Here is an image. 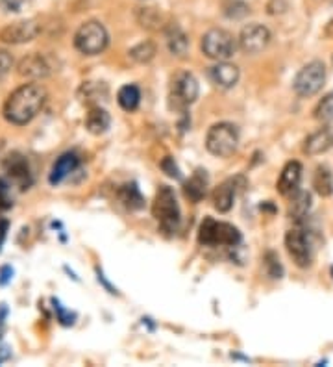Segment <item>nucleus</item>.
<instances>
[{"label": "nucleus", "mask_w": 333, "mask_h": 367, "mask_svg": "<svg viewBox=\"0 0 333 367\" xmlns=\"http://www.w3.org/2000/svg\"><path fill=\"white\" fill-rule=\"evenodd\" d=\"M45 103H47V91L43 86L24 84V86L17 87L15 91L10 93V97L6 98L2 114L8 123L24 126L41 114Z\"/></svg>", "instance_id": "obj_1"}, {"label": "nucleus", "mask_w": 333, "mask_h": 367, "mask_svg": "<svg viewBox=\"0 0 333 367\" xmlns=\"http://www.w3.org/2000/svg\"><path fill=\"white\" fill-rule=\"evenodd\" d=\"M152 216L156 217L157 225L165 234H174L180 227L182 216H180V206H178L176 195L169 186H162L157 189L156 199L152 204Z\"/></svg>", "instance_id": "obj_2"}, {"label": "nucleus", "mask_w": 333, "mask_h": 367, "mask_svg": "<svg viewBox=\"0 0 333 367\" xmlns=\"http://www.w3.org/2000/svg\"><path fill=\"white\" fill-rule=\"evenodd\" d=\"M199 244L204 247H237L241 244V232L230 223L206 217L199 228Z\"/></svg>", "instance_id": "obj_3"}, {"label": "nucleus", "mask_w": 333, "mask_h": 367, "mask_svg": "<svg viewBox=\"0 0 333 367\" xmlns=\"http://www.w3.org/2000/svg\"><path fill=\"white\" fill-rule=\"evenodd\" d=\"M109 33L100 21L84 22L75 33L76 50L84 56H97L108 49Z\"/></svg>", "instance_id": "obj_4"}, {"label": "nucleus", "mask_w": 333, "mask_h": 367, "mask_svg": "<svg viewBox=\"0 0 333 367\" xmlns=\"http://www.w3.org/2000/svg\"><path fill=\"white\" fill-rule=\"evenodd\" d=\"M200 93L199 80L194 78V75L191 73H178L172 78L171 84V93H169V108L172 112H180L185 114L191 104L196 103Z\"/></svg>", "instance_id": "obj_5"}, {"label": "nucleus", "mask_w": 333, "mask_h": 367, "mask_svg": "<svg viewBox=\"0 0 333 367\" xmlns=\"http://www.w3.org/2000/svg\"><path fill=\"white\" fill-rule=\"evenodd\" d=\"M239 147V130L231 123H217L208 130L206 149L217 158H228Z\"/></svg>", "instance_id": "obj_6"}, {"label": "nucleus", "mask_w": 333, "mask_h": 367, "mask_svg": "<svg viewBox=\"0 0 333 367\" xmlns=\"http://www.w3.org/2000/svg\"><path fill=\"white\" fill-rule=\"evenodd\" d=\"M237 49H239V39H235L228 30H222V28H211L202 38V52L210 60H230Z\"/></svg>", "instance_id": "obj_7"}, {"label": "nucleus", "mask_w": 333, "mask_h": 367, "mask_svg": "<svg viewBox=\"0 0 333 367\" xmlns=\"http://www.w3.org/2000/svg\"><path fill=\"white\" fill-rule=\"evenodd\" d=\"M324 82H326V67L323 61L315 60L298 70L293 87H295L296 95H300V97H313L323 89Z\"/></svg>", "instance_id": "obj_8"}, {"label": "nucleus", "mask_w": 333, "mask_h": 367, "mask_svg": "<svg viewBox=\"0 0 333 367\" xmlns=\"http://www.w3.org/2000/svg\"><path fill=\"white\" fill-rule=\"evenodd\" d=\"M285 247H287V253H289V256L298 267L306 269V267L311 265V241H309V236H307V232L304 228H291L289 232L285 234Z\"/></svg>", "instance_id": "obj_9"}, {"label": "nucleus", "mask_w": 333, "mask_h": 367, "mask_svg": "<svg viewBox=\"0 0 333 367\" xmlns=\"http://www.w3.org/2000/svg\"><path fill=\"white\" fill-rule=\"evenodd\" d=\"M41 33V22L38 19H24V21L11 22L0 30V41L8 45L30 43Z\"/></svg>", "instance_id": "obj_10"}, {"label": "nucleus", "mask_w": 333, "mask_h": 367, "mask_svg": "<svg viewBox=\"0 0 333 367\" xmlns=\"http://www.w3.org/2000/svg\"><path fill=\"white\" fill-rule=\"evenodd\" d=\"M270 30L259 22H252L242 28L239 33V49L247 54H259L270 43Z\"/></svg>", "instance_id": "obj_11"}, {"label": "nucleus", "mask_w": 333, "mask_h": 367, "mask_svg": "<svg viewBox=\"0 0 333 367\" xmlns=\"http://www.w3.org/2000/svg\"><path fill=\"white\" fill-rule=\"evenodd\" d=\"M6 177L11 184H15L19 189H28L32 186V169L28 163L26 156H22L21 152H11L4 158L2 163Z\"/></svg>", "instance_id": "obj_12"}, {"label": "nucleus", "mask_w": 333, "mask_h": 367, "mask_svg": "<svg viewBox=\"0 0 333 367\" xmlns=\"http://www.w3.org/2000/svg\"><path fill=\"white\" fill-rule=\"evenodd\" d=\"M52 63L45 54H28L24 56L19 65H17V73L22 78H28V80H41V78H47V76L52 75Z\"/></svg>", "instance_id": "obj_13"}, {"label": "nucleus", "mask_w": 333, "mask_h": 367, "mask_svg": "<svg viewBox=\"0 0 333 367\" xmlns=\"http://www.w3.org/2000/svg\"><path fill=\"white\" fill-rule=\"evenodd\" d=\"M239 67L233 63H228V61H217L215 65H211L208 69V78L211 80V84H215L217 87H222V89H230L239 82Z\"/></svg>", "instance_id": "obj_14"}, {"label": "nucleus", "mask_w": 333, "mask_h": 367, "mask_svg": "<svg viewBox=\"0 0 333 367\" xmlns=\"http://www.w3.org/2000/svg\"><path fill=\"white\" fill-rule=\"evenodd\" d=\"M333 147V126H323L317 132H313L311 135H307V140L304 141V152L307 156H318L328 152Z\"/></svg>", "instance_id": "obj_15"}, {"label": "nucleus", "mask_w": 333, "mask_h": 367, "mask_svg": "<svg viewBox=\"0 0 333 367\" xmlns=\"http://www.w3.org/2000/svg\"><path fill=\"white\" fill-rule=\"evenodd\" d=\"M302 163L300 162H287L285 167L281 169V174L278 179V191L284 197H291V195L298 191V186L302 182Z\"/></svg>", "instance_id": "obj_16"}, {"label": "nucleus", "mask_w": 333, "mask_h": 367, "mask_svg": "<svg viewBox=\"0 0 333 367\" xmlns=\"http://www.w3.org/2000/svg\"><path fill=\"white\" fill-rule=\"evenodd\" d=\"M80 165V158L76 152H65L61 156L58 158L52 165V171H50L49 182L52 186H58V184L65 182V180L69 179L70 174L75 173L76 169Z\"/></svg>", "instance_id": "obj_17"}, {"label": "nucleus", "mask_w": 333, "mask_h": 367, "mask_svg": "<svg viewBox=\"0 0 333 367\" xmlns=\"http://www.w3.org/2000/svg\"><path fill=\"white\" fill-rule=\"evenodd\" d=\"M109 126H111V117L108 112L100 106H91L86 115V128L93 135H102L108 132Z\"/></svg>", "instance_id": "obj_18"}, {"label": "nucleus", "mask_w": 333, "mask_h": 367, "mask_svg": "<svg viewBox=\"0 0 333 367\" xmlns=\"http://www.w3.org/2000/svg\"><path fill=\"white\" fill-rule=\"evenodd\" d=\"M208 174L202 169H196L193 173V177L185 182L183 186V191H185V197H187L191 202H200V200L206 197V191H208Z\"/></svg>", "instance_id": "obj_19"}, {"label": "nucleus", "mask_w": 333, "mask_h": 367, "mask_svg": "<svg viewBox=\"0 0 333 367\" xmlns=\"http://www.w3.org/2000/svg\"><path fill=\"white\" fill-rule=\"evenodd\" d=\"M233 199H235V182L233 180H226L213 191V206L221 214H228L233 208Z\"/></svg>", "instance_id": "obj_20"}, {"label": "nucleus", "mask_w": 333, "mask_h": 367, "mask_svg": "<svg viewBox=\"0 0 333 367\" xmlns=\"http://www.w3.org/2000/svg\"><path fill=\"white\" fill-rule=\"evenodd\" d=\"M165 38L166 45H169V50H171L172 54L180 56V58L187 54L189 39L187 36H185V32H183L178 24L172 22V24H169V27L165 28Z\"/></svg>", "instance_id": "obj_21"}, {"label": "nucleus", "mask_w": 333, "mask_h": 367, "mask_svg": "<svg viewBox=\"0 0 333 367\" xmlns=\"http://www.w3.org/2000/svg\"><path fill=\"white\" fill-rule=\"evenodd\" d=\"M118 200L132 211L143 210V208H145V197L141 195L139 188H137V184L135 182L121 186V189H118Z\"/></svg>", "instance_id": "obj_22"}, {"label": "nucleus", "mask_w": 333, "mask_h": 367, "mask_svg": "<svg viewBox=\"0 0 333 367\" xmlns=\"http://www.w3.org/2000/svg\"><path fill=\"white\" fill-rule=\"evenodd\" d=\"M311 210V193L307 191H295L291 195V202H289V217L295 219V221H302L304 217L307 216V211Z\"/></svg>", "instance_id": "obj_23"}, {"label": "nucleus", "mask_w": 333, "mask_h": 367, "mask_svg": "<svg viewBox=\"0 0 333 367\" xmlns=\"http://www.w3.org/2000/svg\"><path fill=\"white\" fill-rule=\"evenodd\" d=\"M117 103L124 112H135L139 108L141 103V91L135 84H126L118 89L117 93Z\"/></svg>", "instance_id": "obj_24"}, {"label": "nucleus", "mask_w": 333, "mask_h": 367, "mask_svg": "<svg viewBox=\"0 0 333 367\" xmlns=\"http://www.w3.org/2000/svg\"><path fill=\"white\" fill-rule=\"evenodd\" d=\"M313 188L320 197H330L333 193V174L328 165H318L313 174Z\"/></svg>", "instance_id": "obj_25"}, {"label": "nucleus", "mask_w": 333, "mask_h": 367, "mask_svg": "<svg viewBox=\"0 0 333 367\" xmlns=\"http://www.w3.org/2000/svg\"><path fill=\"white\" fill-rule=\"evenodd\" d=\"M130 56L134 58L137 63H148V61L154 60V56H156V45L152 43V41H143L137 47L130 50Z\"/></svg>", "instance_id": "obj_26"}, {"label": "nucleus", "mask_w": 333, "mask_h": 367, "mask_svg": "<svg viewBox=\"0 0 333 367\" xmlns=\"http://www.w3.org/2000/svg\"><path fill=\"white\" fill-rule=\"evenodd\" d=\"M137 21L141 22L143 28H157L162 22V15L154 8H139L137 10Z\"/></svg>", "instance_id": "obj_27"}, {"label": "nucleus", "mask_w": 333, "mask_h": 367, "mask_svg": "<svg viewBox=\"0 0 333 367\" xmlns=\"http://www.w3.org/2000/svg\"><path fill=\"white\" fill-rule=\"evenodd\" d=\"M315 119L323 121V123L333 121V93L326 95V97L317 104V108H315Z\"/></svg>", "instance_id": "obj_28"}, {"label": "nucleus", "mask_w": 333, "mask_h": 367, "mask_svg": "<svg viewBox=\"0 0 333 367\" xmlns=\"http://www.w3.org/2000/svg\"><path fill=\"white\" fill-rule=\"evenodd\" d=\"M265 269H267V275H269L270 278H274V280L284 276V267L279 264L278 254L272 253V250H269V253L265 254Z\"/></svg>", "instance_id": "obj_29"}, {"label": "nucleus", "mask_w": 333, "mask_h": 367, "mask_svg": "<svg viewBox=\"0 0 333 367\" xmlns=\"http://www.w3.org/2000/svg\"><path fill=\"white\" fill-rule=\"evenodd\" d=\"M248 13H250V8L241 0H228L224 4V15L230 19H242Z\"/></svg>", "instance_id": "obj_30"}, {"label": "nucleus", "mask_w": 333, "mask_h": 367, "mask_svg": "<svg viewBox=\"0 0 333 367\" xmlns=\"http://www.w3.org/2000/svg\"><path fill=\"white\" fill-rule=\"evenodd\" d=\"M13 206V199H11L10 184L4 179H0V214H4Z\"/></svg>", "instance_id": "obj_31"}, {"label": "nucleus", "mask_w": 333, "mask_h": 367, "mask_svg": "<svg viewBox=\"0 0 333 367\" xmlns=\"http://www.w3.org/2000/svg\"><path fill=\"white\" fill-rule=\"evenodd\" d=\"M52 304H54V310H56V315H58V321L63 327H70V324L75 323L76 315L72 312H69V310H65L63 304L59 303L58 299H52Z\"/></svg>", "instance_id": "obj_32"}, {"label": "nucleus", "mask_w": 333, "mask_h": 367, "mask_svg": "<svg viewBox=\"0 0 333 367\" xmlns=\"http://www.w3.org/2000/svg\"><path fill=\"white\" fill-rule=\"evenodd\" d=\"M162 169L163 173H165L166 177H171V179H182V173H180V167H178L176 162H174V158L171 156L163 158Z\"/></svg>", "instance_id": "obj_33"}, {"label": "nucleus", "mask_w": 333, "mask_h": 367, "mask_svg": "<svg viewBox=\"0 0 333 367\" xmlns=\"http://www.w3.org/2000/svg\"><path fill=\"white\" fill-rule=\"evenodd\" d=\"M28 2H30V0H0V8H2L6 13H19Z\"/></svg>", "instance_id": "obj_34"}, {"label": "nucleus", "mask_w": 333, "mask_h": 367, "mask_svg": "<svg viewBox=\"0 0 333 367\" xmlns=\"http://www.w3.org/2000/svg\"><path fill=\"white\" fill-rule=\"evenodd\" d=\"M11 67H13V58H11V54L10 52H6V50H0V80L10 73Z\"/></svg>", "instance_id": "obj_35"}, {"label": "nucleus", "mask_w": 333, "mask_h": 367, "mask_svg": "<svg viewBox=\"0 0 333 367\" xmlns=\"http://www.w3.org/2000/svg\"><path fill=\"white\" fill-rule=\"evenodd\" d=\"M11 278H13V269H11L10 265H6V267L0 269V284L4 286V284H8Z\"/></svg>", "instance_id": "obj_36"}, {"label": "nucleus", "mask_w": 333, "mask_h": 367, "mask_svg": "<svg viewBox=\"0 0 333 367\" xmlns=\"http://www.w3.org/2000/svg\"><path fill=\"white\" fill-rule=\"evenodd\" d=\"M8 230H10V221L0 219V248H2V244H4L6 236H8Z\"/></svg>", "instance_id": "obj_37"}, {"label": "nucleus", "mask_w": 333, "mask_h": 367, "mask_svg": "<svg viewBox=\"0 0 333 367\" xmlns=\"http://www.w3.org/2000/svg\"><path fill=\"white\" fill-rule=\"evenodd\" d=\"M326 36H328V38H333V21H330L328 27H326Z\"/></svg>", "instance_id": "obj_38"}, {"label": "nucleus", "mask_w": 333, "mask_h": 367, "mask_svg": "<svg viewBox=\"0 0 333 367\" xmlns=\"http://www.w3.org/2000/svg\"><path fill=\"white\" fill-rule=\"evenodd\" d=\"M332 275H333V267H332Z\"/></svg>", "instance_id": "obj_39"}]
</instances>
